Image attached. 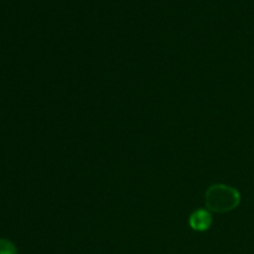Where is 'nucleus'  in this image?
<instances>
[{"label":"nucleus","mask_w":254,"mask_h":254,"mask_svg":"<svg viewBox=\"0 0 254 254\" xmlns=\"http://www.w3.org/2000/svg\"><path fill=\"white\" fill-rule=\"evenodd\" d=\"M240 202V192L231 186L213 185L206 191V206L212 212H228L235 210Z\"/></svg>","instance_id":"1"},{"label":"nucleus","mask_w":254,"mask_h":254,"mask_svg":"<svg viewBox=\"0 0 254 254\" xmlns=\"http://www.w3.org/2000/svg\"><path fill=\"white\" fill-rule=\"evenodd\" d=\"M211 223H212V216L206 210L195 211L190 217V226L192 230L198 231V232L208 230L211 227Z\"/></svg>","instance_id":"2"},{"label":"nucleus","mask_w":254,"mask_h":254,"mask_svg":"<svg viewBox=\"0 0 254 254\" xmlns=\"http://www.w3.org/2000/svg\"><path fill=\"white\" fill-rule=\"evenodd\" d=\"M0 254H17V250L11 241L0 238Z\"/></svg>","instance_id":"3"}]
</instances>
